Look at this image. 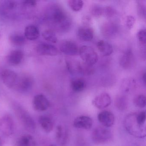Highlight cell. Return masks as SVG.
Segmentation results:
<instances>
[{"label": "cell", "instance_id": "28", "mask_svg": "<svg viewBox=\"0 0 146 146\" xmlns=\"http://www.w3.org/2000/svg\"><path fill=\"white\" fill-rule=\"evenodd\" d=\"M68 4L72 11L78 12L82 9L84 3L81 0H70L68 1Z\"/></svg>", "mask_w": 146, "mask_h": 146}, {"label": "cell", "instance_id": "6", "mask_svg": "<svg viewBox=\"0 0 146 146\" xmlns=\"http://www.w3.org/2000/svg\"><path fill=\"white\" fill-rule=\"evenodd\" d=\"M14 123L9 115H5L0 118V132L4 135L9 136L13 134Z\"/></svg>", "mask_w": 146, "mask_h": 146}, {"label": "cell", "instance_id": "2", "mask_svg": "<svg viewBox=\"0 0 146 146\" xmlns=\"http://www.w3.org/2000/svg\"><path fill=\"white\" fill-rule=\"evenodd\" d=\"M14 109L19 121L25 129L29 132H35L36 128V123L29 113L22 107L17 105L15 107Z\"/></svg>", "mask_w": 146, "mask_h": 146}, {"label": "cell", "instance_id": "4", "mask_svg": "<svg viewBox=\"0 0 146 146\" xmlns=\"http://www.w3.org/2000/svg\"><path fill=\"white\" fill-rule=\"evenodd\" d=\"M111 133L106 127H96L93 131L92 135L93 141L97 144H101L107 142L111 137Z\"/></svg>", "mask_w": 146, "mask_h": 146}, {"label": "cell", "instance_id": "11", "mask_svg": "<svg viewBox=\"0 0 146 146\" xmlns=\"http://www.w3.org/2000/svg\"><path fill=\"white\" fill-rule=\"evenodd\" d=\"M111 102V96L108 93H103L96 96L92 101V104L98 109H103L110 106Z\"/></svg>", "mask_w": 146, "mask_h": 146}, {"label": "cell", "instance_id": "30", "mask_svg": "<svg viewBox=\"0 0 146 146\" xmlns=\"http://www.w3.org/2000/svg\"><path fill=\"white\" fill-rule=\"evenodd\" d=\"M94 73V70L93 66L89 65L84 63H82L81 75L88 76L93 75Z\"/></svg>", "mask_w": 146, "mask_h": 146}, {"label": "cell", "instance_id": "29", "mask_svg": "<svg viewBox=\"0 0 146 146\" xmlns=\"http://www.w3.org/2000/svg\"><path fill=\"white\" fill-rule=\"evenodd\" d=\"M135 106L139 108H143L146 106V96L143 94L137 96L134 100Z\"/></svg>", "mask_w": 146, "mask_h": 146}, {"label": "cell", "instance_id": "36", "mask_svg": "<svg viewBox=\"0 0 146 146\" xmlns=\"http://www.w3.org/2000/svg\"><path fill=\"white\" fill-rule=\"evenodd\" d=\"M135 85V82L134 79L132 78H126L123 80V85L125 88H126V90H129L130 88L133 87Z\"/></svg>", "mask_w": 146, "mask_h": 146}, {"label": "cell", "instance_id": "42", "mask_svg": "<svg viewBox=\"0 0 146 146\" xmlns=\"http://www.w3.org/2000/svg\"><path fill=\"white\" fill-rule=\"evenodd\" d=\"M49 146H56V145H54V144H52L51 145H49Z\"/></svg>", "mask_w": 146, "mask_h": 146}, {"label": "cell", "instance_id": "25", "mask_svg": "<svg viewBox=\"0 0 146 146\" xmlns=\"http://www.w3.org/2000/svg\"><path fill=\"white\" fill-rule=\"evenodd\" d=\"M67 134L65 129L61 125H58L56 128V137L57 141L61 145H64L67 141Z\"/></svg>", "mask_w": 146, "mask_h": 146}, {"label": "cell", "instance_id": "43", "mask_svg": "<svg viewBox=\"0 0 146 146\" xmlns=\"http://www.w3.org/2000/svg\"><path fill=\"white\" fill-rule=\"evenodd\" d=\"M1 31H0V39L1 38Z\"/></svg>", "mask_w": 146, "mask_h": 146}, {"label": "cell", "instance_id": "1", "mask_svg": "<svg viewBox=\"0 0 146 146\" xmlns=\"http://www.w3.org/2000/svg\"><path fill=\"white\" fill-rule=\"evenodd\" d=\"M46 19L55 29L60 32H66L71 27L70 17L59 5L54 4L47 10Z\"/></svg>", "mask_w": 146, "mask_h": 146}, {"label": "cell", "instance_id": "17", "mask_svg": "<svg viewBox=\"0 0 146 146\" xmlns=\"http://www.w3.org/2000/svg\"><path fill=\"white\" fill-rule=\"evenodd\" d=\"M77 35L82 40L90 41L94 38V30L89 26H82L78 30Z\"/></svg>", "mask_w": 146, "mask_h": 146}, {"label": "cell", "instance_id": "13", "mask_svg": "<svg viewBox=\"0 0 146 146\" xmlns=\"http://www.w3.org/2000/svg\"><path fill=\"white\" fill-rule=\"evenodd\" d=\"M93 121L91 117L88 116H78L73 121V125L77 129H89L93 126Z\"/></svg>", "mask_w": 146, "mask_h": 146}, {"label": "cell", "instance_id": "20", "mask_svg": "<svg viewBox=\"0 0 146 146\" xmlns=\"http://www.w3.org/2000/svg\"><path fill=\"white\" fill-rule=\"evenodd\" d=\"M36 142L35 138L29 135L21 136L17 139L15 146H36Z\"/></svg>", "mask_w": 146, "mask_h": 146}, {"label": "cell", "instance_id": "10", "mask_svg": "<svg viewBox=\"0 0 146 146\" xmlns=\"http://www.w3.org/2000/svg\"><path fill=\"white\" fill-rule=\"evenodd\" d=\"M36 50L38 54L42 56H55L58 54V49L56 47L45 42L38 44Z\"/></svg>", "mask_w": 146, "mask_h": 146}, {"label": "cell", "instance_id": "5", "mask_svg": "<svg viewBox=\"0 0 146 146\" xmlns=\"http://www.w3.org/2000/svg\"><path fill=\"white\" fill-rule=\"evenodd\" d=\"M34 83V79L32 76L25 73L18 77L14 88L20 93H26L32 88Z\"/></svg>", "mask_w": 146, "mask_h": 146}, {"label": "cell", "instance_id": "12", "mask_svg": "<svg viewBox=\"0 0 146 146\" xmlns=\"http://www.w3.org/2000/svg\"><path fill=\"white\" fill-rule=\"evenodd\" d=\"M101 32L106 38H112L115 37L118 32V27L114 22H108L102 25Z\"/></svg>", "mask_w": 146, "mask_h": 146}, {"label": "cell", "instance_id": "22", "mask_svg": "<svg viewBox=\"0 0 146 146\" xmlns=\"http://www.w3.org/2000/svg\"><path fill=\"white\" fill-rule=\"evenodd\" d=\"M96 46L100 52L104 56H109L113 52L112 46L109 42L103 40L99 41Z\"/></svg>", "mask_w": 146, "mask_h": 146}, {"label": "cell", "instance_id": "3", "mask_svg": "<svg viewBox=\"0 0 146 146\" xmlns=\"http://www.w3.org/2000/svg\"><path fill=\"white\" fill-rule=\"evenodd\" d=\"M79 54L84 63L93 66L98 60L97 53L91 47L83 46L79 48Z\"/></svg>", "mask_w": 146, "mask_h": 146}, {"label": "cell", "instance_id": "40", "mask_svg": "<svg viewBox=\"0 0 146 146\" xmlns=\"http://www.w3.org/2000/svg\"><path fill=\"white\" fill-rule=\"evenodd\" d=\"M142 78L143 82L144 83V84H145V83H146V73H145V72H144L143 74Z\"/></svg>", "mask_w": 146, "mask_h": 146}, {"label": "cell", "instance_id": "33", "mask_svg": "<svg viewBox=\"0 0 146 146\" xmlns=\"http://www.w3.org/2000/svg\"><path fill=\"white\" fill-rule=\"evenodd\" d=\"M115 102L116 106L121 110L125 109L127 105L126 99L123 96H119L117 97Z\"/></svg>", "mask_w": 146, "mask_h": 146}, {"label": "cell", "instance_id": "39", "mask_svg": "<svg viewBox=\"0 0 146 146\" xmlns=\"http://www.w3.org/2000/svg\"><path fill=\"white\" fill-rule=\"evenodd\" d=\"M23 4L25 6H35L36 5V1H23Z\"/></svg>", "mask_w": 146, "mask_h": 146}, {"label": "cell", "instance_id": "38", "mask_svg": "<svg viewBox=\"0 0 146 146\" xmlns=\"http://www.w3.org/2000/svg\"><path fill=\"white\" fill-rule=\"evenodd\" d=\"M82 23L84 24V26H89L91 24V19L89 16H85L82 18Z\"/></svg>", "mask_w": 146, "mask_h": 146}, {"label": "cell", "instance_id": "18", "mask_svg": "<svg viewBox=\"0 0 146 146\" xmlns=\"http://www.w3.org/2000/svg\"><path fill=\"white\" fill-rule=\"evenodd\" d=\"M66 67L69 72L72 75L81 74L82 69V63L70 58L66 59Z\"/></svg>", "mask_w": 146, "mask_h": 146}, {"label": "cell", "instance_id": "16", "mask_svg": "<svg viewBox=\"0 0 146 146\" xmlns=\"http://www.w3.org/2000/svg\"><path fill=\"white\" fill-rule=\"evenodd\" d=\"M24 58V54L19 49L13 50L7 55V60L8 64L13 66L18 65Z\"/></svg>", "mask_w": 146, "mask_h": 146}, {"label": "cell", "instance_id": "23", "mask_svg": "<svg viewBox=\"0 0 146 146\" xmlns=\"http://www.w3.org/2000/svg\"><path fill=\"white\" fill-rule=\"evenodd\" d=\"M9 41L12 45L17 46H23L26 42V38L22 34L14 33L9 36Z\"/></svg>", "mask_w": 146, "mask_h": 146}, {"label": "cell", "instance_id": "26", "mask_svg": "<svg viewBox=\"0 0 146 146\" xmlns=\"http://www.w3.org/2000/svg\"><path fill=\"white\" fill-rule=\"evenodd\" d=\"M44 39L47 41L55 43L58 41V38L54 31L52 30L48 29L44 31L42 33Z\"/></svg>", "mask_w": 146, "mask_h": 146}, {"label": "cell", "instance_id": "19", "mask_svg": "<svg viewBox=\"0 0 146 146\" xmlns=\"http://www.w3.org/2000/svg\"><path fill=\"white\" fill-rule=\"evenodd\" d=\"M40 35L39 29L35 25H28L25 30V36L29 40L34 41L37 40L40 36Z\"/></svg>", "mask_w": 146, "mask_h": 146}, {"label": "cell", "instance_id": "14", "mask_svg": "<svg viewBox=\"0 0 146 146\" xmlns=\"http://www.w3.org/2000/svg\"><path fill=\"white\" fill-rule=\"evenodd\" d=\"M97 118L99 122L106 128L112 126L115 122L114 115L109 111H103L101 112L98 114Z\"/></svg>", "mask_w": 146, "mask_h": 146}, {"label": "cell", "instance_id": "15", "mask_svg": "<svg viewBox=\"0 0 146 146\" xmlns=\"http://www.w3.org/2000/svg\"><path fill=\"white\" fill-rule=\"evenodd\" d=\"M134 63V57L131 49H128L121 55L119 59V64L124 69H129L132 67Z\"/></svg>", "mask_w": 146, "mask_h": 146}, {"label": "cell", "instance_id": "35", "mask_svg": "<svg viewBox=\"0 0 146 146\" xmlns=\"http://www.w3.org/2000/svg\"><path fill=\"white\" fill-rule=\"evenodd\" d=\"M146 6L142 3V1H138L137 3V11L138 14L141 17L145 19L146 18Z\"/></svg>", "mask_w": 146, "mask_h": 146}, {"label": "cell", "instance_id": "41", "mask_svg": "<svg viewBox=\"0 0 146 146\" xmlns=\"http://www.w3.org/2000/svg\"><path fill=\"white\" fill-rule=\"evenodd\" d=\"M3 144H4V141H3L2 138L0 137V146H3Z\"/></svg>", "mask_w": 146, "mask_h": 146}, {"label": "cell", "instance_id": "8", "mask_svg": "<svg viewBox=\"0 0 146 146\" xmlns=\"http://www.w3.org/2000/svg\"><path fill=\"white\" fill-rule=\"evenodd\" d=\"M18 77L17 74L12 70L5 69L1 72V78L2 81L5 85L10 88H14Z\"/></svg>", "mask_w": 146, "mask_h": 146}, {"label": "cell", "instance_id": "34", "mask_svg": "<svg viewBox=\"0 0 146 146\" xmlns=\"http://www.w3.org/2000/svg\"><path fill=\"white\" fill-rule=\"evenodd\" d=\"M117 14L116 10L111 7L107 6L104 7V14L107 18L108 19H111Z\"/></svg>", "mask_w": 146, "mask_h": 146}, {"label": "cell", "instance_id": "37", "mask_svg": "<svg viewBox=\"0 0 146 146\" xmlns=\"http://www.w3.org/2000/svg\"><path fill=\"white\" fill-rule=\"evenodd\" d=\"M135 23V19L133 16L129 15L126 17V26L129 29H131L133 28Z\"/></svg>", "mask_w": 146, "mask_h": 146}, {"label": "cell", "instance_id": "27", "mask_svg": "<svg viewBox=\"0 0 146 146\" xmlns=\"http://www.w3.org/2000/svg\"><path fill=\"white\" fill-rule=\"evenodd\" d=\"M104 8L102 6L94 4L90 7V11L92 16L95 17H100L104 14Z\"/></svg>", "mask_w": 146, "mask_h": 146}, {"label": "cell", "instance_id": "24", "mask_svg": "<svg viewBox=\"0 0 146 146\" xmlns=\"http://www.w3.org/2000/svg\"><path fill=\"white\" fill-rule=\"evenodd\" d=\"M86 83L83 78H78L72 81L71 87L74 92H82L85 89Z\"/></svg>", "mask_w": 146, "mask_h": 146}, {"label": "cell", "instance_id": "31", "mask_svg": "<svg viewBox=\"0 0 146 146\" xmlns=\"http://www.w3.org/2000/svg\"><path fill=\"white\" fill-rule=\"evenodd\" d=\"M146 112L142 111L136 115L135 121L137 125L141 128L144 124L146 121Z\"/></svg>", "mask_w": 146, "mask_h": 146}, {"label": "cell", "instance_id": "9", "mask_svg": "<svg viewBox=\"0 0 146 146\" xmlns=\"http://www.w3.org/2000/svg\"><path fill=\"white\" fill-rule=\"evenodd\" d=\"M32 104L34 109L39 111H46L50 106V103L47 98L41 94L35 96Z\"/></svg>", "mask_w": 146, "mask_h": 146}, {"label": "cell", "instance_id": "21", "mask_svg": "<svg viewBox=\"0 0 146 146\" xmlns=\"http://www.w3.org/2000/svg\"><path fill=\"white\" fill-rule=\"evenodd\" d=\"M39 122L41 127L47 133L51 132L54 128V124L52 119L45 115H42L39 118Z\"/></svg>", "mask_w": 146, "mask_h": 146}, {"label": "cell", "instance_id": "7", "mask_svg": "<svg viewBox=\"0 0 146 146\" xmlns=\"http://www.w3.org/2000/svg\"><path fill=\"white\" fill-rule=\"evenodd\" d=\"M60 49L62 53L69 56H76L79 54V49L77 44L70 40L62 41L60 45Z\"/></svg>", "mask_w": 146, "mask_h": 146}, {"label": "cell", "instance_id": "32", "mask_svg": "<svg viewBox=\"0 0 146 146\" xmlns=\"http://www.w3.org/2000/svg\"><path fill=\"white\" fill-rule=\"evenodd\" d=\"M137 37L140 44L145 47L146 43V31L145 29L140 30L137 33Z\"/></svg>", "mask_w": 146, "mask_h": 146}]
</instances>
